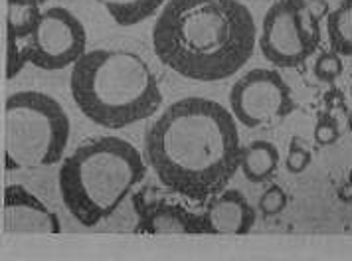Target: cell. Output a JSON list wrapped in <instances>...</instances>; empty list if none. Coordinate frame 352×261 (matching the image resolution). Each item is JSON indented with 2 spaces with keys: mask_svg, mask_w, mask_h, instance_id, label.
<instances>
[{
  "mask_svg": "<svg viewBox=\"0 0 352 261\" xmlns=\"http://www.w3.org/2000/svg\"><path fill=\"white\" fill-rule=\"evenodd\" d=\"M241 150L236 117L206 98L178 99L144 133V159L160 184L194 202L226 190Z\"/></svg>",
  "mask_w": 352,
  "mask_h": 261,
  "instance_id": "obj_1",
  "label": "cell"
},
{
  "mask_svg": "<svg viewBox=\"0 0 352 261\" xmlns=\"http://www.w3.org/2000/svg\"><path fill=\"white\" fill-rule=\"evenodd\" d=\"M256 44V20L241 0H168L153 28L157 58L194 82L232 78Z\"/></svg>",
  "mask_w": 352,
  "mask_h": 261,
  "instance_id": "obj_2",
  "label": "cell"
},
{
  "mask_svg": "<svg viewBox=\"0 0 352 261\" xmlns=\"http://www.w3.org/2000/svg\"><path fill=\"white\" fill-rule=\"evenodd\" d=\"M69 87L81 113L105 129H125L155 115L162 105L155 71L131 49L85 52L74 64Z\"/></svg>",
  "mask_w": 352,
  "mask_h": 261,
  "instance_id": "obj_3",
  "label": "cell"
},
{
  "mask_svg": "<svg viewBox=\"0 0 352 261\" xmlns=\"http://www.w3.org/2000/svg\"><path fill=\"white\" fill-rule=\"evenodd\" d=\"M146 177L143 155L117 137H99L76 148L60 168V194L81 226L109 218Z\"/></svg>",
  "mask_w": 352,
  "mask_h": 261,
  "instance_id": "obj_4",
  "label": "cell"
},
{
  "mask_svg": "<svg viewBox=\"0 0 352 261\" xmlns=\"http://www.w3.org/2000/svg\"><path fill=\"white\" fill-rule=\"evenodd\" d=\"M69 117L58 99L42 91H16L4 103V168L30 170L62 161Z\"/></svg>",
  "mask_w": 352,
  "mask_h": 261,
  "instance_id": "obj_5",
  "label": "cell"
},
{
  "mask_svg": "<svg viewBox=\"0 0 352 261\" xmlns=\"http://www.w3.org/2000/svg\"><path fill=\"white\" fill-rule=\"evenodd\" d=\"M85 44L87 34L76 14L62 6L48 8L40 14L28 38H8L6 78L14 80L26 64L48 71L65 69L85 54Z\"/></svg>",
  "mask_w": 352,
  "mask_h": 261,
  "instance_id": "obj_6",
  "label": "cell"
},
{
  "mask_svg": "<svg viewBox=\"0 0 352 261\" xmlns=\"http://www.w3.org/2000/svg\"><path fill=\"white\" fill-rule=\"evenodd\" d=\"M320 46L319 16L305 0L275 2L261 24L259 49L277 67H299Z\"/></svg>",
  "mask_w": 352,
  "mask_h": 261,
  "instance_id": "obj_7",
  "label": "cell"
},
{
  "mask_svg": "<svg viewBox=\"0 0 352 261\" xmlns=\"http://www.w3.org/2000/svg\"><path fill=\"white\" fill-rule=\"evenodd\" d=\"M230 109L245 129H259L283 121L295 111L287 82L275 69H252L234 83Z\"/></svg>",
  "mask_w": 352,
  "mask_h": 261,
  "instance_id": "obj_8",
  "label": "cell"
},
{
  "mask_svg": "<svg viewBox=\"0 0 352 261\" xmlns=\"http://www.w3.org/2000/svg\"><path fill=\"white\" fill-rule=\"evenodd\" d=\"M139 224L135 231L146 236H208L202 214L190 212L178 202L148 198V188L133 198Z\"/></svg>",
  "mask_w": 352,
  "mask_h": 261,
  "instance_id": "obj_9",
  "label": "cell"
},
{
  "mask_svg": "<svg viewBox=\"0 0 352 261\" xmlns=\"http://www.w3.org/2000/svg\"><path fill=\"white\" fill-rule=\"evenodd\" d=\"M2 231L4 234H60L62 226L58 216L22 184L4 188L2 206Z\"/></svg>",
  "mask_w": 352,
  "mask_h": 261,
  "instance_id": "obj_10",
  "label": "cell"
},
{
  "mask_svg": "<svg viewBox=\"0 0 352 261\" xmlns=\"http://www.w3.org/2000/svg\"><path fill=\"white\" fill-rule=\"evenodd\" d=\"M208 236H245L256 226L257 214L240 190H222L204 208Z\"/></svg>",
  "mask_w": 352,
  "mask_h": 261,
  "instance_id": "obj_11",
  "label": "cell"
},
{
  "mask_svg": "<svg viewBox=\"0 0 352 261\" xmlns=\"http://www.w3.org/2000/svg\"><path fill=\"white\" fill-rule=\"evenodd\" d=\"M277 168H279V150L270 141H252L241 150L240 170L250 182L254 184L267 182L273 179Z\"/></svg>",
  "mask_w": 352,
  "mask_h": 261,
  "instance_id": "obj_12",
  "label": "cell"
},
{
  "mask_svg": "<svg viewBox=\"0 0 352 261\" xmlns=\"http://www.w3.org/2000/svg\"><path fill=\"white\" fill-rule=\"evenodd\" d=\"M119 26H135L157 14L168 0H96Z\"/></svg>",
  "mask_w": 352,
  "mask_h": 261,
  "instance_id": "obj_13",
  "label": "cell"
},
{
  "mask_svg": "<svg viewBox=\"0 0 352 261\" xmlns=\"http://www.w3.org/2000/svg\"><path fill=\"white\" fill-rule=\"evenodd\" d=\"M331 48L338 56H352V0H340L327 18Z\"/></svg>",
  "mask_w": 352,
  "mask_h": 261,
  "instance_id": "obj_14",
  "label": "cell"
},
{
  "mask_svg": "<svg viewBox=\"0 0 352 261\" xmlns=\"http://www.w3.org/2000/svg\"><path fill=\"white\" fill-rule=\"evenodd\" d=\"M40 14V6H8V38H28Z\"/></svg>",
  "mask_w": 352,
  "mask_h": 261,
  "instance_id": "obj_15",
  "label": "cell"
},
{
  "mask_svg": "<svg viewBox=\"0 0 352 261\" xmlns=\"http://www.w3.org/2000/svg\"><path fill=\"white\" fill-rule=\"evenodd\" d=\"M313 71H315V78H317L319 82L333 83L342 76L344 64H342L340 56L331 49V52H322V54H319V58L315 60V65H313Z\"/></svg>",
  "mask_w": 352,
  "mask_h": 261,
  "instance_id": "obj_16",
  "label": "cell"
},
{
  "mask_svg": "<svg viewBox=\"0 0 352 261\" xmlns=\"http://www.w3.org/2000/svg\"><path fill=\"white\" fill-rule=\"evenodd\" d=\"M311 161H313V155L307 148L303 139L301 137H291V145H289L287 159H285V168L291 174H301L309 168Z\"/></svg>",
  "mask_w": 352,
  "mask_h": 261,
  "instance_id": "obj_17",
  "label": "cell"
},
{
  "mask_svg": "<svg viewBox=\"0 0 352 261\" xmlns=\"http://www.w3.org/2000/svg\"><path fill=\"white\" fill-rule=\"evenodd\" d=\"M289 198L285 194V190L277 184H272L261 198H259V212L263 214L265 218H272V216H277L281 214L285 208H287Z\"/></svg>",
  "mask_w": 352,
  "mask_h": 261,
  "instance_id": "obj_18",
  "label": "cell"
},
{
  "mask_svg": "<svg viewBox=\"0 0 352 261\" xmlns=\"http://www.w3.org/2000/svg\"><path fill=\"white\" fill-rule=\"evenodd\" d=\"M315 143L320 147H331L340 139V127L333 115H320L315 125Z\"/></svg>",
  "mask_w": 352,
  "mask_h": 261,
  "instance_id": "obj_19",
  "label": "cell"
},
{
  "mask_svg": "<svg viewBox=\"0 0 352 261\" xmlns=\"http://www.w3.org/2000/svg\"><path fill=\"white\" fill-rule=\"evenodd\" d=\"M48 0H8V6H40Z\"/></svg>",
  "mask_w": 352,
  "mask_h": 261,
  "instance_id": "obj_20",
  "label": "cell"
},
{
  "mask_svg": "<svg viewBox=\"0 0 352 261\" xmlns=\"http://www.w3.org/2000/svg\"><path fill=\"white\" fill-rule=\"evenodd\" d=\"M338 196H340V200H344V202H351L352 200V184H346L342 190H338Z\"/></svg>",
  "mask_w": 352,
  "mask_h": 261,
  "instance_id": "obj_21",
  "label": "cell"
},
{
  "mask_svg": "<svg viewBox=\"0 0 352 261\" xmlns=\"http://www.w3.org/2000/svg\"><path fill=\"white\" fill-rule=\"evenodd\" d=\"M349 129H351V133H352V111H351V115H349Z\"/></svg>",
  "mask_w": 352,
  "mask_h": 261,
  "instance_id": "obj_22",
  "label": "cell"
},
{
  "mask_svg": "<svg viewBox=\"0 0 352 261\" xmlns=\"http://www.w3.org/2000/svg\"><path fill=\"white\" fill-rule=\"evenodd\" d=\"M351 98H352V85H351Z\"/></svg>",
  "mask_w": 352,
  "mask_h": 261,
  "instance_id": "obj_23",
  "label": "cell"
},
{
  "mask_svg": "<svg viewBox=\"0 0 352 261\" xmlns=\"http://www.w3.org/2000/svg\"><path fill=\"white\" fill-rule=\"evenodd\" d=\"M317 2H322V0H317Z\"/></svg>",
  "mask_w": 352,
  "mask_h": 261,
  "instance_id": "obj_24",
  "label": "cell"
}]
</instances>
